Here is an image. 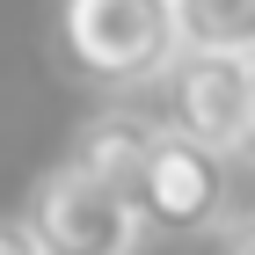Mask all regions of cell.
Masks as SVG:
<instances>
[{"mask_svg":"<svg viewBox=\"0 0 255 255\" xmlns=\"http://www.w3.org/2000/svg\"><path fill=\"white\" fill-rule=\"evenodd\" d=\"M59 51L95 88H146L175 59V0H66Z\"/></svg>","mask_w":255,"mask_h":255,"instance_id":"cell-1","label":"cell"},{"mask_svg":"<svg viewBox=\"0 0 255 255\" xmlns=\"http://www.w3.org/2000/svg\"><path fill=\"white\" fill-rule=\"evenodd\" d=\"M22 226L37 234L44 255H131L138 248V204L117 182L88 175L73 160H59L51 175H37L29 204H22Z\"/></svg>","mask_w":255,"mask_h":255,"instance_id":"cell-2","label":"cell"},{"mask_svg":"<svg viewBox=\"0 0 255 255\" xmlns=\"http://www.w3.org/2000/svg\"><path fill=\"white\" fill-rule=\"evenodd\" d=\"M226 197H234V160L219 146H204V138L175 131V124H160L146 160H138V182H131L138 226H153V234H204V226H219Z\"/></svg>","mask_w":255,"mask_h":255,"instance_id":"cell-3","label":"cell"},{"mask_svg":"<svg viewBox=\"0 0 255 255\" xmlns=\"http://www.w3.org/2000/svg\"><path fill=\"white\" fill-rule=\"evenodd\" d=\"M248 88H255V59L241 51H190L182 44L175 59L160 66V95H168V124L219 153H241V131H248Z\"/></svg>","mask_w":255,"mask_h":255,"instance_id":"cell-4","label":"cell"},{"mask_svg":"<svg viewBox=\"0 0 255 255\" xmlns=\"http://www.w3.org/2000/svg\"><path fill=\"white\" fill-rule=\"evenodd\" d=\"M153 131L160 124L153 117H138V110H102V117H88L73 131V168H88V175H102V182H117L124 197H131V182H138V160H146V146H153Z\"/></svg>","mask_w":255,"mask_h":255,"instance_id":"cell-5","label":"cell"},{"mask_svg":"<svg viewBox=\"0 0 255 255\" xmlns=\"http://www.w3.org/2000/svg\"><path fill=\"white\" fill-rule=\"evenodd\" d=\"M175 44L255 59V0H175Z\"/></svg>","mask_w":255,"mask_h":255,"instance_id":"cell-6","label":"cell"},{"mask_svg":"<svg viewBox=\"0 0 255 255\" xmlns=\"http://www.w3.org/2000/svg\"><path fill=\"white\" fill-rule=\"evenodd\" d=\"M0 255H44V248H37V234L22 219H0Z\"/></svg>","mask_w":255,"mask_h":255,"instance_id":"cell-7","label":"cell"},{"mask_svg":"<svg viewBox=\"0 0 255 255\" xmlns=\"http://www.w3.org/2000/svg\"><path fill=\"white\" fill-rule=\"evenodd\" d=\"M219 255H255V219H234L219 234Z\"/></svg>","mask_w":255,"mask_h":255,"instance_id":"cell-8","label":"cell"},{"mask_svg":"<svg viewBox=\"0 0 255 255\" xmlns=\"http://www.w3.org/2000/svg\"><path fill=\"white\" fill-rule=\"evenodd\" d=\"M241 153L255 160V88H248V131H241Z\"/></svg>","mask_w":255,"mask_h":255,"instance_id":"cell-9","label":"cell"}]
</instances>
